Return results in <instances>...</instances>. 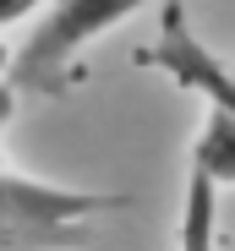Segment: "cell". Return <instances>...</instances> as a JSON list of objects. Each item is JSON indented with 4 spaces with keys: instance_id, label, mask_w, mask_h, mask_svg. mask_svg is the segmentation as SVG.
Returning a JSON list of instances; mask_svg holds the SVG:
<instances>
[{
    "instance_id": "1",
    "label": "cell",
    "mask_w": 235,
    "mask_h": 251,
    "mask_svg": "<svg viewBox=\"0 0 235 251\" xmlns=\"http://www.w3.org/2000/svg\"><path fill=\"white\" fill-rule=\"evenodd\" d=\"M148 0H50L38 11L33 33L22 38V50L11 55V88L55 99L82 82V55L99 44L109 27H121L137 17Z\"/></svg>"
},
{
    "instance_id": "2",
    "label": "cell",
    "mask_w": 235,
    "mask_h": 251,
    "mask_svg": "<svg viewBox=\"0 0 235 251\" xmlns=\"http://www.w3.org/2000/svg\"><path fill=\"white\" fill-rule=\"evenodd\" d=\"M137 60L153 66V71H164L175 88L197 93L208 109H219V115L235 120V66L208 44L197 27H191L186 0H164V11H159V38H153Z\"/></svg>"
},
{
    "instance_id": "3",
    "label": "cell",
    "mask_w": 235,
    "mask_h": 251,
    "mask_svg": "<svg viewBox=\"0 0 235 251\" xmlns=\"http://www.w3.org/2000/svg\"><path fill=\"white\" fill-rule=\"evenodd\" d=\"M126 197L109 191H77L55 180H33L0 170V224H27V229H88L99 213H121Z\"/></svg>"
},
{
    "instance_id": "4",
    "label": "cell",
    "mask_w": 235,
    "mask_h": 251,
    "mask_svg": "<svg viewBox=\"0 0 235 251\" xmlns=\"http://www.w3.org/2000/svg\"><path fill=\"white\" fill-rule=\"evenodd\" d=\"M219 202L224 191L191 164L186 170V202L175 219V251H219Z\"/></svg>"
},
{
    "instance_id": "5",
    "label": "cell",
    "mask_w": 235,
    "mask_h": 251,
    "mask_svg": "<svg viewBox=\"0 0 235 251\" xmlns=\"http://www.w3.org/2000/svg\"><path fill=\"white\" fill-rule=\"evenodd\" d=\"M191 164H197L219 191L235 186V120L230 115H219V109L203 115V131H197V142H191Z\"/></svg>"
},
{
    "instance_id": "6",
    "label": "cell",
    "mask_w": 235,
    "mask_h": 251,
    "mask_svg": "<svg viewBox=\"0 0 235 251\" xmlns=\"http://www.w3.org/2000/svg\"><path fill=\"white\" fill-rule=\"evenodd\" d=\"M88 229H27V224H0V251H71L82 246Z\"/></svg>"
},
{
    "instance_id": "7",
    "label": "cell",
    "mask_w": 235,
    "mask_h": 251,
    "mask_svg": "<svg viewBox=\"0 0 235 251\" xmlns=\"http://www.w3.org/2000/svg\"><path fill=\"white\" fill-rule=\"evenodd\" d=\"M50 0H0V27H11V22H22V17H33V11H44Z\"/></svg>"
},
{
    "instance_id": "8",
    "label": "cell",
    "mask_w": 235,
    "mask_h": 251,
    "mask_svg": "<svg viewBox=\"0 0 235 251\" xmlns=\"http://www.w3.org/2000/svg\"><path fill=\"white\" fill-rule=\"evenodd\" d=\"M17 88H11V76H0V131H6V126H11V115H17Z\"/></svg>"
},
{
    "instance_id": "9",
    "label": "cell",
    "mask_w": 235,
    "mask_h": 251,
    "mask_svg": "<svg viewBox=\"0 0 235 251\" xmlns=\"http://www.w3.org/2000/svg\"><path fill=\"white\" fill-rule=\"evenodd\" d=\"M6 71H11V50H6V44H0V76H6Z\"/></svg>"
}]
</instances>
